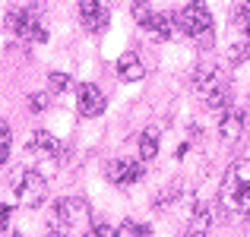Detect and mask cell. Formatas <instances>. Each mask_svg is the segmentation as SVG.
<instances>
[{
	"label": "cell",
	"instance_id": "484cf974",
	"mask_svg": "<svg viewBox=\"0 0 250 237\" xmlns=\"http://www.w3.org/2000/svg\"><path fill=\"white\" fill-rule=\"evenodd\" d=\"M10 218H13V206H0V234L6 231V225H10Z\"/></svg>",
	"mask_w": 250,
	"mask_h": 237
},
{
	"label": "cell",
	"instance_id": "d6a6232c",
	"mask_svg": "<svg viewBox=\"0 0 250 237\" xmlns=\"http://www.w3.org/2000/svg\"><path fill=\"white\" fill-rule=\"evenodd\" d=\"M83 237H102V234H98V231H95V228H89V231H85Z\"/></svg>",
	"mask_w": 250,
	"mask_h": 237
},
{
	"label": "cell",
	"instance_id": "d6986e66",
	"mask_svg": "<svg viewBox=\"0 0 250 237\" xmlns=\"http://www.w3.org/2000/svg\"><path fill=\"white\" fill-rule=\"evenodd\" d=\"M244 60H250V44L247 41L231 44V48H228V63H231V67H241Z\"/></svg>",
	"mask_w": 250,
	"mask_h": 237
},
{
	"label": "cell",
	"instance_id": "603a6c76",
	"mask_svg": "<svg viewBox=\"0 0 250 237\" xmlns=\"http://www.w3.org/2000/svg\"><path fill=\"white\" fill-rule=\"evenodd\" d=\"M247 13H250V0H234V3H231V19H234V25H238L241 19L247 16Z\"/></svg>",
	"mask_w": 250,
	"mask_h": 237
},
{
	"label": "cell",
	"instance_id": "2e32d148",
	"mask_svg": "<svg viewBox=\"0 0 250 237\" xmlns=\"http://www.w3.org/2000/svg\"><path fill=\"white\" fill-rule=\"evenodd\" d=\"M155 155H159V136L152 130H146L140 136V161H152Z\"/></svg>",
	"mask_w": 250,
	"mask_h": 237
},
{
	"label": "cell",
	"instance_id": "4dcf8cb0",
	"mask_svg": "<svg viewBox=\"0 0 250 237\" xmlns=\"http://www.w3.org/2000/svg\"><path fill=\"white\" fill-rule=\"evenodd\" d=\"M6 158H10V146H0V168L6 164Z\"/></svg>",
	"mask_w": 250,
	"mask_h": 237
},
{
	"label": "cell",
	"instance_id": "83f0119b",
	"mask_svg": "<svg viewBox=\"0 0 250 237\" xmlns=\"http://www.w3.org/2000/svg\"><path fill=\"white\" fill-rule=\"evenodd\" d=\"M95 231L102 234V237H117V228L114 225H104V221H102V225H95Z\"/></svg>",
	"mask_w": 250,
	"mask_h": 237
},
{
	"label": "cell",
	"instance_id": "f546056e",
	"mask_svg": "<svg viewBox=\"0 0 250 237\" xmlns=\"http://www.w3.org/2000/svg\"><path fill=\"white\" fill-rule=\"evenodd\" d=\"M187 133H190V139H200V136H203V127H196V123H193V127H190Z\"/></svg>",
	"mask_w": 250,
	"mask_h": 237
},
{
	"label": "cell",
	"instance_id": "4fadbf2b",
	"mask_svg": "<svg viewBox=\"0 0 250 237\" xmlns=\"http://www.w3.org/2000/svg\"><path fill=\"white\" fill-rule=\"evenodd\" d=\"M143 29H146L152 38L165 41V38H171V29H174V19H171V16H165V13H155V10H152V16H149V22L143 25Z\"/></svg>",
	"mask_w": 250,
	"mask_h": 237
},
{
	"label": "cell",
	"instance_id": "277c9868",
	"mask_svg": "<svg viewBox=\"0 0 250 237\" xmlns=\"http://www.w3.org/2000/svg\"><path fill=\"white\" fill-rule=\"evenodd\" d=\"M104 174H108V180L114 183V187H130V183H140L146 171H143V164L133 161V158H111Z\"/></svg>",
	"mask_w": 250,
	"mask_h": 237
},
{
	"label": "cell",
	"instance_id": "ffe728a7",
	"mask_svg": "<svg viewBox=\"0 0 250 237\" xmlns=\"http://www.w3.org/2000/svg\"><path fill=\"white\" fill-rule=\"evenodd\" d=\"M48 104H51V95H48V92H35V95H29V111H32V114L48 111Z\"/></svg>",
	"mask_w": 250,
	"mask_h": 237
},
{
	"label": "cell",
	"instance_id": "ac0fdd59",
	"mask_svg": "<svg viewBox=\"0 0 250 237\" xmlns=\"http://www.w3.org/2000/svg\"><path fill=\"white\" fill-rule=\"evenodd\" d=\"M177 196H181V183H168V187H162L159 193H155L152 206H155V209H159V212H162V209H165L168 202H174Z\"/></svg>",
	"mask_w": 250,
	"mask_h": 237
},
{
	"label": "cell",
	"instance_id": "5bb4252c",
	"mask_svg": "<svg viewBox=\"0 0 250 237\" xmlns=\"http://www.w3.org/2000/svg\"><path fill=\"white\" fill-rule=\"evenodd\" d=\"M16 38H19V41H25V44H42L44 38H48V29H44V25L38 22L35 16H29V22H25V29L19 32Z\"/></svg>",
	"mask_w": 250,
	"mask_h": 237
},
{
	"label": "cell",
	"instance_id": "1f68e13d",
	"mask_svg": "<svg viewBox=\"0 0 250 237\" xmlns=\"http://www.w3.org/2000/svg\"><path fill=\"white\" fill-rule=\"evenodd\" d=\"M140 237H152V228H149V225H140Z\"/></svg>",
	"mask_w": 250,
	"mask_h": 237
},
{
	"label": "cell",
	"instance_id": "9a60e30c",
	"mask_svg": "<svg viewBox=\"0 0 250 237\" xmlns=\"http://www.w3.org/2000/svg\"><path fill=\"white\" fill-rule=\"evenodd\" d=\"M29 16H32L29 10H22V6H13V10L6 13V32H10V35H19V32L25 29V22H29Z\"/></svg>",
	"mask_w": 250,
	"mask_h": 237
},
{
	"label": "cell",
	"instance_id": "7a4b0ae2",
	"mask_svg": "<svg viewBox=\"0 0 250 237\" xmlns=\"http://www.w3.org/2000/svg\"><path fill=\"white\" fill-rule=\"evenodd\" d=\"M174 22L184 29V35L203 38V35H209V32H212V13H209L206 0H190V3L177 13Z\"/></svg>",
	"mask_w": 250,
	"mask_h": 237
},
{
	"label": "cell",
	"instance_id": "8fae6325",
	"mask_svg": "<svg viewBox=\"0 0 250 237\" xmlns=\"http://www.w3.org/2000/svg\"><path fill=\"white\" fill-rule=\"evenodd\" d=\"M209 228H212V212H209L206 206H193V215H190V221H187L184 237H206Z\"/></svg>",
	"mask_w": 250,
	"mask_h": 237
},
{
	"label": "cell",
	"instance_id": "7c38bea8",
	"mask_svg": "<svg viewBox=\"0 0 250 237\" xmlns=\"http://www.w3.org/2000/svg\"><path fill=\"white\" fill-rule=\"evenodd\" d=\"M231 108V85L219 82L212 92L206 95V111H212V114H225V111Z\"/></svg>",
	"mask_w": 250,
	"mask_h": 237
},
{
	"label": "cell",
	"instance_id": "30bf717a",
	"mask_svg": "<svg viewBox=\"0 0 250 237\" xmlns=\"http://www.w3.org/2000/svg\"><path fill=\"white\" fill-rule=\"evenodd\" d=\"M29 146L35 149V152L48 155V158H61V152H63V146L57 142V136L48 133V130H35V133H32V139H29Z\"/></svg>",
	"mask_w": 250,
	"mask_h": 237
},
{
	"label": "cell",
	"instance_id": "e0dca14e",
	"mask_svg": "<svg viewBox=\"0 0 250 237\" xmlns=\"http://www.w3.org/2000/svg\"><path fill=\"white\" fill-rule=\"evenodd\" d=\"M228 174L234 177V183H238L241 190L250 187V158H238V161L231 164V171H228Z\"/></svg>",
	"mask_w": 250,
	"mask_h": 237
},
{
	"label": "cell",
	"instance_id": "6da1fadb",
	"mask_svg": "<svg viewBox=\"0 0 250 237\" xmlns=\"http://www.w3.org/2000/svg\"><path fill=\"white\" fill-rule=\"evenodd\" d=\"M48 225L54 234H73V231H89L92 228V209L80 196H67L61 199L48 215Z\"/></svg>",
	"mask_w": 250,
	"mask_h": 237
},
{
	"label": "cell",
	"instance_id": "44dd1931",
	"mask_svg": "<svg viewBox=\"0 0 250 237\" xmlns=\"http://www.w3.org/2000/svg\"><path fill=\"white\" fill-rule=\"evenodd\" d=\"M70 85H73V79H70L67 73H51L48 76V89L51 92H67Z\"/></svg>",
	"mask_w": 250,
	"mask_h": 237
},
{
	"label": "cell",
	"instance_id": "e575fe53",
	"mask_svg": "<svg viewBox=\"0 0 250 237\" xmlns=\"http://www.w3.org/2000/svg\"><path fill=\"white\" fill-rule=\"evenodd\" d=\"M247 237H250V231H247Z\"/></svg>",
	"mask_w": 250,
	"mask_h": 237
},
{
	"label": "cell",
	"instance_id": "ba28073f",
	"mask_svg": "<svg viewBox=\"0 0 250 237\" xmlns=\"http://www.w3.org/2000/svg\"><path fill=\"white\" fill-rule=\"evenodd\" d=\"M219 82H222V67H219L215 60H203V63H196V70H193V89H196V92L209 95V92H212Z\"/></svg>",
	"mask_w": 250,
	"mask_h": 237
},
{
	"label": "cell",
	"instance_id": "f1b7e54d",
	"mask_svg": "<svg viewBox=\"0 0 250 237\" xmlns=\"http://www.w3.org/2000/svg\"><path fill=\"white\" fill-rule=\"evenodd\" d=\"M238 25H241V32H244V41L250 44V13H247V16H244V19H241V22H238Z\"/></svg>",
	"mask_w": 250,
	"mask_h": 237
},
{
	"label": "cell",
	"instance_id": "cb8c5ba5",
	"mask_svg": "<svg viewBox=\"0 0 250 237\" xmlns=\"http://www.w3.org/2000/svg\"><path fill=\"white\" fill-rule=\"evenodd\" d=\"M238 212L244 215V218H250V187H244L238 193Z\"/></svg>",
	"mask_w": 250,
	"mask_h": 237
},
{
	"label": "cell",
	"instance_id": "4316f807",
	"mask_svg": "<svg viewBox=\"0 0 250 237\" xmlns=\"http://www.w3.org/2000/svg\"><path fill=\"white\" fill-rule=\"evenodd\" d=\"M0 146H10V123L0 117Z\"/></svg>",
	"mask_w": 250,
	"mask_h": 237
},
{
	"label": "cell",
	"instance_id": "d4e9b609",
	"mask_svg": "<svg viewBox=\"0 0 250 237\" xmlns=\"http://www.w3.org/2000/svg\"><path fill=\"white\" fill-rule=\"evenodd\" d=\"M117 237H140V225L136 221H121V228H117Z\"/></svg>",
	"mask_w": 250,
	"mask_h": 237
},
{
	"label": "cell",
	"instance_id": "3957f363",
	"mask_svg": "<svg viewBox=\"0 0 250 237\" xmlns=\"http://www.w3.org/2000/svg\"><path fill=\"white\" fill-rule=\"evenodd\" d=\"M48 196V177L38 174V171H25L16 177V199L25 209H38Z\"/></svg>",
	"mask_w": 250,
	"mask_h": 237
},
{
	"label": "cell",
	"instance_id": "5b68a950",
	"mask_svg": "<svg viewBox=\"0 0 250 237\" xmlns=\"http://www.w3.org/2000/svg\"><path fill=\"white\" fill-rule=\"evenodd\" d=\"M244 130H247V114L241 108H228L225 114H222V120H219L222 146H238L241 136H244Z\"/></svg>",
	"mask_w": 250,
	"mask_h": 237
},
{
	"label": "cell",
	"instance_id": "52a82bcc",
	"mask_svg": "<svg viewBox=\"0 0 250 237\" xmlns=\"http://www.w3.org/2000/svg\"><path fill=\"white\" fill-rule=\"evenodd\" d=\"M104 108H108V101H104L102 89L92 82H83L80 85V114L83 117H102Z\"/></svg>",
	"mask_w": 250,
	"mask_h": 237
},
{
	"label": "cell",
	"instance_id": "7402d4cb",
	"mask_svg": "<svg viewBox=\"0 0 250 237\" xmlns=\"http://www.w3.org/2000/svg\"><path fill=\"white\" fill-rule=\"evenodd\" d=\"M149 16H152V6H149V0H133V19H136V22L146 25Z\"/></svg>",
	"mask_w": 250,
	"mask_h": 237
},
{
	"label": "cell",
	"instance_id": "8992f818",
	"mask_svg": "<svg viewBox=\"0 0 250 237\" xmlns=\"http://www.w3.org/2000/svg\"><path fill=\"white\" fill-rule=\"evenodd\" d=\"M80 22L85 32H104L108 29V10L98 0H80Z\"/></svg>",
	"mask_w": 250,
	"mask_h": 237
},
{
	"label": "cell",
	"instance_id": "9c48e42d",
	"mask_svg": "<svg viewBox=\"0 0 250 237\" xmlns=\"http://www.w3.org/2000/svg\"><path fill=\"white\" fill-rule=\"evenodd\" d=\"M117 76H121V82H140V79L146 76V63L136 54H121V60H117Z\"/></svg>",
	"mask_w": 250,
	"mask_h": 237
},
{
	"label": "cell",
	"instance_id": "836d02e7",
	"mask_svg": "<svg viewBox=\"0 0 250 237\" xmlns=\"http://www.w3.org/2000/svg\"><path fill=\"white\" fill-rule=\"evenodd\" d=\"M48 237H70V234H54V231H51V234H48Z\"/></svg>",
	"mask_w": 250,
	"mask_h": 237
}]
</instances>
